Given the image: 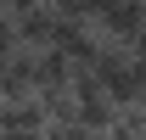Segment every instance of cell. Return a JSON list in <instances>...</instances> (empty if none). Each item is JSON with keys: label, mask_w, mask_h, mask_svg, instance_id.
Here are the masks:
<instances>
[{"label": "cell", "mask_w": 146, "mask_h": 140, "mask_svg": "<svg viewBox=\"0 0 146 140\" xmlns=\"http://www.w3.org/2000/svg\"><path fill=\"white\" fill-rule=\"evenodd\" d=\"M73 73H79V62H68L56 45L34 51V95H45V90H73Z\"/></svg>", "instance_id": "5b68a950"}, {"label": "cell", "mask_w": 146, "mask_h": 140, "mask_svg": "<svg viewBox=\"0 0 146 140\" xmlns=\"http://www.w3.org/2000/svg\"><path fill=\"white\" fill-rule=\"evenodd\" d=\"M101 45H107V39H101L96 22H79V17H62V22H56V51L68 56V62H79V67H90L96 56H101Z\"/></svg>", "instance_id": "3957f363"}, {"label": "cell", "mask_w": 146, "mask_h": 140, "mask_svg": "<svg viewBox=\"0 0 146 140\" xmlns=\"http://www.w3.org/2000/svg\"><path fill=\"white\" fill-rule=\"evenodd\" d=\"M96 28L101 39H118V45H135L146 34V0H107L96 11Z\"/></svg>", "instance_id": "7a4b0ae2"}, {"label": "cell", "mask_w": 146, "mask_h": 140, "mask_svg": "<svg viewBox=\"0 0 146 140\" xmlns=\"http://www.w3.org/2000/svg\"><path fill=\"white\" fill-rule=\"evenodd\" d=\"M0 6H6V11H11V17H23V11H34L39 0H0Z\"/></svg>", "instance_id": "30bf717a"}, {"label": "cell", "mask_w": 146, "mask_h": 140, "mask_svg": "<svg viewBox=\"0 0 146 140\" xmlns=\"http://www.w3.org/2000/svg\"><path fill=\"white\" fill-rule=\"evenodd\" d=\"M56 22H62V11H56L51 0H39L34 11L17 17V45H23V51H45V45H56Z\"/></svg>", "instance_id": "277c9868"}, {"label": "cell", "mask_w": 146, "mask_h": 140, "mask_svg": "<svg viewBox=\"0 0 146 140\" xmlns=\"http://www.w3.org/2000/svg\"><path fill=\"white\" fill-rule=\"evenodd\" d=\"M90 67H96L101 90H107L118 106H135V101H141V73H135V56H129V45L107 39V45H101V56H96Z\"/></svg>", "instance_id": "6da1fadb"}, {"label": "cell", "mask_w": 146, "mask_h": 140, "mask_svg": "<svg viewBox=\"0 0 146 140\" xmlns=\"http://www.w3.org/2000/svg\"><path fill=\"white\" fill-rule=\"evenodd\" d=\"M62 17H79V22H96V11L107 6V0H51Z\"/></svg>", "instance_id": "52a82bcc"}, {"label": "cell", "mask_w": 146, "mask_h": 140, "mask_svg": "<svg viewBox=\"0 0 146 140\" xmlns=\"http://www.w3.org/2000/svg\"><path fill=\"white\" fill-rule=\"evenodd\" d=\"M11 51H17V17L0 6V56H11Z\"/></svg>", "instance_id": "ba28073f"}, {"label": "cell", "mask_w": 146, "mask_h": 140, "mask_svg": "<svg viewBox=\"0 0 146 140\" xmlns=\"http://www.w3.org/2000/svg\"><path fill=\"white\" fill-rule=\"evenodd\" d=\"M135 106H141V112H146V84H141V101H135Z\"/></svg>", "instance_id": "7c38bea8"}, {"label": "cell", "mask_w": 146, "mask_h": 140, "mask_svg": "<svg viewBox=\"0 0 146 140\" xmlns=\"http://www.w3.org/2000/svg\"><path fill=\"white\" fill-rule=\"evenodd\" d=\"M107 140H146V112H141V106H124L118 123L107 129Z\"/></svg>", "instance_id": "8992f818"}, {"label": "cell", "mask_w": 146, "mask_h": 140, "mask_svg": "<svg viewBox=\"0 0 146 140\" xmlns=\"http://www.w3.org/2000/svg\"><path fill=\"white\" fill-rule=\"evenodd\" d=\"M129 56H135V73H141V84H146V34L129 45Z\"/></svg>", "instance_id": "9c48e42d"}, {"label": "cell", "mask_w": 146, "mask_h": 140, "mask_svg": "<svg viewBox=\"0 0 146 140\" xmlns=\"http://www.w3.org/2000/svg\"><path fill=\"white\" fill-rule=\"evenodd\" d=\"M6 73H11V56H0V84H6Z\"/></svg>", "instance_id": "8fae6325"}]
</instances>
